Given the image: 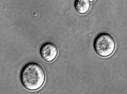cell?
Segmentation results:
<instances>
[{
	"mask_svg": "<svg viewBox=\"0 0 127 94\" xmlns=\"http://www.w3.org/2000/svg\"><path fill=\"white\" fill-rule=\"evenodd\" d=\"M45 75L41 66L36 62H29L24 66L20 72L22 85L26 89L35 91L40 88L44 83Z\"/></svg>",
	"mask_w": 127,
	"mask_h": 94,
	"instance_id": "1",
	"label": "cell"
},
{
	"mask_svg": "<svg viewBox=\"0 0 127 94\" xmlns=\"http://www.w3.org/2000/svg\"><path fill=\"white\" fill-rule=\"evenodd\" d=\"M94 48L99 56L104 57L110 56L113 54L116 48L114 38L108 33H100L95 40Z\"/></svg>",
	"mask_w": 127,
	"mask_h": 94,
	"instance_id": "2",
	"label": "cell"
},
{
	"mask_svg": "<svg viewBox=\"0 0 127 94\" xmlns=\"http://www.w3.org/2000/svg\"><path fill=\"white\" fill-rule=\"evenodd\" d=\"M57 47L51 42L44 44L40 48V54L42 59L46 62H52L58 55Z\"/></svg>",
	"mask_w": 127,
	"mask_h": 94,
	"instance_id": "3",
	"label": "cell"
},
{
	"mask_svg": "<svg viewBox=\"0 0 127 94\" xmlns=\"http://www.w3.org/2000/svg\"><path fill=\"white\" fill-rule=\"evenodd\" d=\"M90 8V1L88 0H77L75 2V9L79 14H84Z\"/></svg>",
	"mask_w": 127,
	"mask_h": 94,
	"instance_id": "4",
	"label": "cell"
}]
</instances>
